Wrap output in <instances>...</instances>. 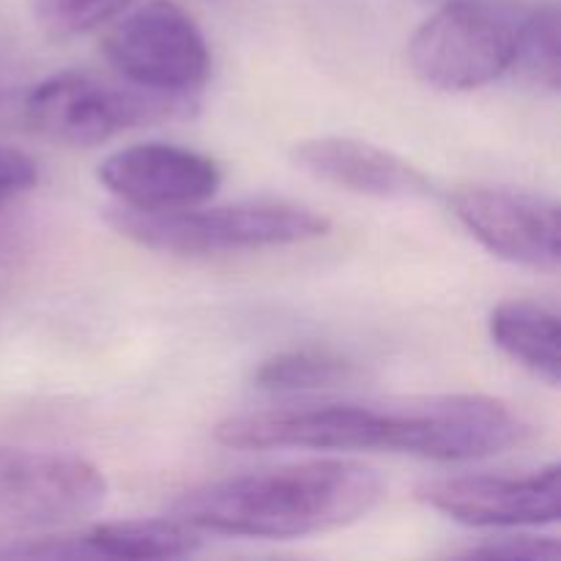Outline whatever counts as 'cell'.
Listing matches in <instances>:
<instances>
[{
	"mask_svg": "<svg viewBox=\"0 0 561 561\" xmlns=\"http://www.w3.org/2000/svg\"><path fill=\"white\" fill-rule=\"evenodd\" d=\"M38 168L27 153L11 146H0V208L14 197L25 195L36 186Z\"/></svg>",
	"mask_w": 561,
	"mask_h": 561,
	"instance_id": "obj_18",
	"label": "cell"
},
{
	"mask_svg": "<svg viewBox=\"0 0 561 561\" xmlns=\"http://www.w3.org/2000/svg\"><path fill=\"white\" fill-rule=\"evenodd\" d=\"M107 493V477L80 455L0 444V546L80 524Z\"/></svg>",
	"mask_w": 561,
	"mask_h": 561,
	"instance_id": "obj_5",
	"label": "cell"
},
{
	"mask_svg": "<svg viewBox=\"0 0 561 561\" xmlns=\"http://www.w3.org/2000/svg\"><path fill=\"white\" fill-rule=\"evenodd\" d=\"M491 340L520 367L557 389L561 378L559 316L537 301H502L491 312Z\"/></svg>",
	"mask_w": 561,
	"mask_h": 561,
	"instance_id": "obj_12",
	"label": "cell"
},
{
	"mask_svg": "<svg viewBox=\"0 0 561 561\" xmlns=\"http://www.w3.org/2000/svg\"><path fill=\"white\" fill-rule=\"evenodd\" d=\"M513 71L526 82L548 93H557L561 85V25L559 5L540 3L529 9L520 31L518 55Z\"/></svg>",
	"mask_w": 561,
	"mask_h": 561,
	"instance_id": "obj_15",
	"label": "cell"
},
{
	"mask_svg": "<svg viewBox=\"0 0 561 561\" xmlns=\"http://www.w3.org/2000/svg\"><path fill=\"white\" fill-rule=\"evenodd\" d=\"M162 99L131 88H115L80 71H58L25 96L27 124L64 146L91 148L113 140L157 113Z\"/></svg>",
	"mask_w": 561,
	"mask_h": 561,
	"instance_id": "obj_7",
	"label": "cell"
},
{
	"mask_svg": "<svg viewBox=\"0 0 561 561\" xmlns=\"http://www.w3.org/2000/svg\"><path fill=\"white\" fill-rule=\"evenodd\" d=\"M526 14L518 0H449L411 36V69L436 91L491 85L513 71Z\"/></svg>",
	"mask_w": 561,
	"mask_h": 561,
	"instance_id": "obj_4",
	"label": "cell"
},
{
	"mask_svg": "<svg viewBox=\"0 0 561 561\" xmlns=\"http://www.w3.org/2000/svg\"><path fill=\"white\" fill-rule=\"evenodd\" d=\"M383 480L356 460L321 458L268 471L225 477L184 493L175 518L252 540H296L356 524L381 504Z\"/></svg>",
	"mask_w": 561,
	"mask_h": 561,
	"instance_id": "obj_2",
	"label": "cell"
},
{
	"mask_svg": "<svg viewBox=\"0 0 561 561\" xmlns=\"http://www.w3.org/2000/svg\"><path fill=\"white\" fill-rule=\"evenodd\" d=\"M420 502L474 529H526L561 518V469L542 466L531 474H466L420 488Z\"/></svg>",
	"mask_w": 561,
	"mask_h": 561,
	"instance_id": "obj_9",
	"label": "cell"
},
{
	"mask_svg": "<svg viewBox=\"0 0 561 561\" xmlns=\"http://www.w3.org/2000/svg\"><path fill=\"white\" fill-rule=\"evenodd\" d=\"M107 222L124 239L170 255H222L305 244L323 239L332 228L316 208L290 201H241L168 211H140L118 203L107 208Z\"/></svg>",
	"mask_w": 561,
	"mask_h": 561,
	"instance_id": "obj_3",
	"label": "cell"
},
{
	"mask_svg": "<svg viewBox=\"0 0 561 561\" xmlns=\"http://www.w3.org/2000/svg\"><path fill=\"white\" fill-rule=\"evenodd\" d=\"M131 0H27L31 16L55 38H75L113 22Z\"/></svg>",
	"mask_w": 561,
	"mask_h": 561,
	"instance_id": "obj_16",
	"label": "cell"
},
{
	"mask_svg": "<svg viewBox=\"0 0 561 561\" xmlns=\"http://www.w3.org/2000/svg\"><path fill=\"white\" fill-rule=\"evenodd\" d=\"M453 214L502 261L535 272H559V203L551 197L510 186H471L453 197Z\"/></svg>",
	"mask_w": 561,
	"mask_h": 561,
	"instance_id": "obj_8",
	"label": "cell"
},
{
	"mask_svg": "<svg viewBox=\"0 0 561 561\" xmlns=\"http://www.w3.org/2000/svg\"><path fill=\"white\" fill-rule=\"evenodd\" d=\"M294 162L312 179L337 190L383 201H422L433 184L420 168L398 153L354 137H312L294 146Z\"/></svg>",
	"mask_w": 561,
	"mask_h": 561,
	"instance_id": "obj_11",
	"label": "cell"
},
{
	"mask_svg": "<svg viewBox=\"0 0 561 561\" xmlns=\"http://www.w3.org/2000/svg\"><path fill=\"white\" fill-rule=\"evenodd\" d=\"M460 557L466 559H529V561H557L561 557V546L557 537H499L482 546L469 548Z\"/></svg>",
	"mask_w": 561,
	"mask_h": 561,
	"instance_id": "obj_17",
	"label": "cell"
},
{
	"mask_svg": "<svg viewBox=\"0 0 561 561\" xmlns=\"http://www.w3.org/2000/svg\"><path fill=\"white\" fill-rule=\"evenodd\" d=\"M85 542L93 557L181 559L201 548V535L181 518H137L93 526L85 531Z\"/></svg>",
	"mask_w": 561,
	"mask_h": 561,
	"instance_id": "obj_13",
	"label": "cell"
},
{
	"mask_svg": "<svg viewBox=\"0 0 561 561\" xmlns=\"http://www.w3.org/2000/svg\"><path fill=\"white\" fill-rule=\"evenodd\" d=\"M529 433V422L513 405L469 392L250 411L214 427V438L230 449H381L438 463L502 455Z\"/></svg>",
	"mask_w": 561,
	"mask_h": 561,
	"instance_id": "obj_1",
	"label": "cell"
},
{
	"mask_svg": "<svg viewBox=\"0 0 561 561\" xmlns=\"http://www.w3.org/2000/svg\"><path fill=\"white\" fill-rule=\"evenodd\" d=\"M252 381L274 394L323 392L362 381V367L327 348H294L261 362Z\"/></svg>",
	"mask_w": 561,
	"mask_h": 561,
	"instance_id": "obj_14",
	"label": "cell"
},
{
	"mask_svg": "<svg viewBox=\"0 0 561 561\" xmlns=\"http://www.w3.org/2000/svg\"><path fill=\"white\" fill-rule=\"evenodd\" d=\"M104 53L126 82L157 99L192 96L211 69L206 36L173 0H131L113 20Z\"/></svg>",
	"mask_w": 561,
	"mask_h": 561,
	"instance_id": "obj_6",
	"label": "cell"
},
{
	"mask_svg": "<svg viewBox=\"0 0 561 561\" xmlns=\"http://www.w3.org/2000/svg\"><path fill=\"white\" fill-rule=\"evenodd\" d=\"M99 181L121 206L168 211L208 201L222 184L217 162L173 142H137L99 164Z\"/></svg>",
	"mask_w": 561,
	"mask_h": 561,
	"instance_id": "obj_10",
	"label": "cell"
}]
</instances>
